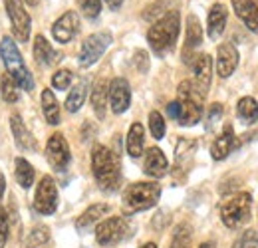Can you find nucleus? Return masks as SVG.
Masks as SVG:
<instances>
[{
  "label": "nucleus",
  "mask_w": 258,
  "mask_h": 248,
  "mask_svg": "<svg viewBox=\"0 0 258 248\" xmlns=\"http://www.w3.org/2000/svg\"><path fill=\"white\" fill-rule=\"evenodd\" d=\"M179 28H181V18H179L177 10H169L167 14H163L147 32V40H149L151 50L157 56L169 54L175 48V42L179 38Z\"/></svg>",
  "instance_id": "1"
},
{
  "label": "nucleus",
  "mask_w": 258,
  "mask_h": 248,
  "mask_svg": "<svg viewBox=\"0 0 258 248\" xmlns=\"http://www.w3.org/2000/svg\"><path fill=\"white\" fill-rule=\"evenodd\" d=\"M92 171L101 191H115L119 185V161L105 145H96L92 151Z\"/></svg>",
  "instance_id": "2"
},
{
  "label": "nucleus",
  "mask_w": 258,
  "mask_h": 248,
  "mask_svg": "<svg viewBox=\"0 0 258 248\" xmlns=\"http://www.w3.org/2000/svg\"><path fill=\"white\" fill-rule=\"evenodd\" d=\"M0 58L6 66V72L8 76L16 82L18 88L26 90V92H32L34 90V80L26 68V64L22 60V54L18 50V46L12 42V38L4 36L2 42H0Z\"/></svg>",
  "instance_id": "3"
},
{
  "label": "nucleus",
  "mask_w": 258,
  "mask_h": 248,
  "mask_svg": "<svg viewBox=\"0 0 258 248\" xmlns=\"http://www.w3.org/2000/svg\"><path fill=\"white\" fill-rule=\"evenodd\" d=\"M203 99H205V95L199 92L195 82H191V80L181 82V86L177 90V103H179L177 121H179V125L191 127V125L201 121V117H203Z\"/></svg>",
  "instance_id": "4"
},
{
  "label": "nucleus",
  "mask_w": 258,
  "mask_h": 248,
  "mask_svg": "<svg viewBox=\"0 0 258 248\" xmlns=\"http://www.w3.org/2000/svg\"><path fill=\"white\" fill-rule=\"evenodd\" d=\"M161 197V185L157 183H133L123 193V207L127 213H141L153 209Z\"/></svg>",
  "instance_id": "5"
},
{
  "label": "nucleus",
  "mask_w": 258,
  "mask_h": 248,
  "mask_svg": "<svg viewBox=\"0 0 258 248\" xmlns=\"http://www.w3.org/2000/svg\"><path fill=\"white\" fill-rule=\"evenodd\" d=\"M250 207H252V195L250 193H236L228 197L221 205V218L226 228H238L242 222H246L250 217Z\"/></svg>",
  "instance_id": "6"
},
{
  "label": "nucleus",
  "mask_w": 258,
  "mask_h": 248,
  "mask_svg": "<svg viewBox=\"0 0 258 248\" xmlns=\"http://www.w3.org/2000/svg\"><path fill=\"white\" fill-rule=\"evenodd\" d=\"M111 42H113V36H111V32H107V30L96 32V34L88 36V38L84 40L82 48H80L78 64H80L82 68H90L92 64H96L97 60L103 56V52L111 46Z\"/></svg>",
  "instance_id": "7"
},
{
  "label": "nucleus",
  "mask_w": 258,
  "mask_h": 248,
  "mask_svg": "<svg viewBox=\"0 0 258 248\" xmlns=\"http://www.w3.org/2000/svg\"><path fill=\"white\" fill-rule=\"evenodd\" d=\"M129 234V224L123 217H111L105 218L97 224L96 228V240L99 246H113L121 242Z\"/></svg>",
  "instance_id": "8"
},
{
  "label": "nucleus",
  "mask_w": 258,
  "mask_h": 248,
  "mask_svg": "<svg viewBox=\"0 0 258 248\" xmlns=\"http://www.w3.org/2000/svg\"><path fill=\"white\" fill-rule=\"evenodd\" d=\"M34 207L40 215H54L58 209V189L50 175H44L42 181L38 183L36 197H34Z\"/></svg>",
  "instance_id": "9"
},
{
  "label": "nucleus",
  "mask_w": 258,
  "mask_h": 248,
  "mask_svg": "<svg viewBox=\"0 0 258 248\" xmlns=\"http://www.w3.org/2000/svg\"><path fill=\"white\" fill-rule=\"evenodd\" d=\"M4 6H6V12H8V18L12 22V30L14 36L20 40V42H26L28 36H30V14L26 12L22 0H4Z\"/></svg>",
  "instance_id": "10"
},
{
  "label": "nucleus",
  "mask_w": 258,
  "mask_h": 248,
  "mask_svg": "<svg viewBox=\"0 0 258 248\" xmlns=\"http://www.w3.org/2000/svg\"><path fill=\"white\" fill-rule=\"evenodd\" d=\"M46 159L48 163L52 165V169L56 171H66V167L70 165V147H68V141L62 133H54L50 139H48V145H46Z\"/></svg>",
  "instance_id": "11"
},
{
  "label": "nucleus",
  "mask_w": 258,
  "mask_h": 248,
  "mask_svg": "<svg viewBox=\"0 0 258 248\" xmlns=\"http://www.w3.org/2000/svg\"><path fill=\"white\" fill-rule=\"evenodd\" d=\"M80 32V18L74 10L64 12L52 26V36L56 38V42L60 44H68L76 38V34Z\"/></svg>",
  "instance_id": "12"
},
{
  "label": "nucleus",
  "mask_w": 258,
  "mask_h": 248,
  "mask_svg": "<svg viewBox=\"0 0 258 248\" xmlns=\"http://www.w3.org/2000/svg\"><path fill=\"white\" fill-rule=\"evenodd\" d=\"M131 103V88L125 78H115L109 82V105L113 113L127 111Z\"/></svg>",
  "instance_id": "13"
},
{
  "label": "nucleus",
  "mask_w": 258,
  "mask_h": 248,
  "mask_svg": "<svg viewBox=\"0 0 258 248\" xmlns=\"http://www.w3.org/2000/svg\"><path fill=\"white\" fill-rule=\"evenodd\" d=\"M195 72V86L199 88V92L207 95V90L211 86V72H213V62L209 54H199L195 56V60H189Z\"/></svg>",
  "instance_id": "14"
},
{
  "label": "nucleus",
  "mask_w": 258,
  "mask_h": 248,
  "mask_svg": "<svg viewBox=\"0 0 258 248\" xmlns=\"http://www.w3.org/2000/svg\"><path fill=\"white\" fill-rule=\"evenodd\" d=\"M238 66V50L230 44V42H225L219 46L217 50V72L221 78H228L234 74Z\"/></svg>",
  "instance_id": "15"
},
{
  "label": "nucleus",
  "mask_w": 258,
  "mask_h": 248,
  "mask_svg": "<svg viewBox=\"0 0 258 248\" xmlns=\"http://www.w3.org/2000/svg\"><path fill=\"white\" fill-rule=\"evenodd\" d=\"M236 147V135H234V129H232V125L226 123L225 129H223V133L213 141V145H211V157L215 159V161H223L226 157L232 153V149Z\"/></svg>",
  "instance_id": "16"
},
{
  "label": "nucleus",
  "mask_w": 258,
  "mask_h": 248,
  "mask_svg": "<svg viewBox=\"0 0 258 248\" xmlns=\"http://www.w3.org/2000/svg\"><path fill=\"white\" fill-rule=\"evenodd\" d=\"M145 173L153 179H161L167 175L169 171V161L159 147H151L147 153H145V165H143Z\"/></svg>",
  "instance_id": "17"
},
{
  "label": "nucleus",
  "mask_w": 258,
  "mask_h": 248,
  "mask_svg": "<svg viewBox=\"0 0 258 248\" xmlns=\"http://www.w3.org/2000/svg\"><path fill=\"white\" fill-rule=\"evenodd\" d=\"M232 8L248 30L258 32V0H232Z\"/></svg>",
  "instance_id": "18"
},
{
  "label": "nucleus",
  "mask_w": 258,
  "mask_h": 248,
  "mask_svg": "<svg viewBox=\"0 0 258 248\" xmlns=\"http://www.w3.org/2000/svg\"><path fill=\"white\" fill-rule=\"evenodd\" d=\"M10 127H12V133H14V141L22 151H36V147H38L36 139L32 137V133L28 131V127L24 125L22 117L18 113H14L10 117Z\"/></svg>",
  "instance_id": "19"
},
{
  "label": "nucleus",
  "mask_w": 258,
  "mask_h": 248,
  "mask_svg": "<svg viewBox=\"0 0 258 248\" xmlns=\"http://www.w3.org/2000/svg\"><path fill=\"white\" fill-rule=\"evenodd\" d=\"M107 213H109V205H105V203L92 205L90 209H86V211L82 213V217L76 220V228H78L80 232H86V230H90L96 222H99L101 217H105Z\"/></svg>",
  "instance_id": "20"
},
{
  "label": "nucleus",
  "mask_w": 258,
  "mask_h": 248,
  "mask_svg": "<svg viewBox=\"0 0 258 248\" xmlns=\"http://www.w3.org/2000/svg\"><path fill=\"white\" fill-rule=\"evenodd\" d=\"M34 58L40 66H54L60 60V54L52 48V44L44 36H36V40H34Z\"/></svg>",
  "instance_id": "21"
},
{
  "label": "nucleus",
  "mask_w": 258,
  "mask_h": 248,
  "mask_svg": "<svg viewBox=\"0 0 258 248\" xmlns=\"http://www.w3.org/2000/svg\"><path fill=\"white\" fill-rule=\"evenodd\" d=\"M226 18H228V12H226V8L223 6V4H215V6H211V10H209V20H207L211 40H217V38L225 32Z\"/></svg>",
  "instance_id": "22"
},
{
  "label": "nucleus",
  "mask_w": 258,
  "mask_h": 248,
  "mask_svg": "<svg viewBox=\"0 0 258 248\" xmlns=\"http://www.w3.org/2000/svg\"><path fill=\"white\" fill-rule=\"evenodd\" d=\"M107 97H109V86L105 80L96 82L94 90H92V107L96 111L97 119L105 117V107H107Z\"/></svg>",
  "instance_id": "23"
},
{
  "label": "nucleus",
  "mask_w": 258,
  "mask_h": 248,
  "mask_svg": "<svg viewBox=\"0 0 258 248\" xmlns=\"http://www.w3.org/2000/svg\"><path fill=\"white\" fill-rule=\"evenodd\" d=\"M143 143H145V129L141 123H133L127 133V153L133 159L143 155Z\"/></svg>",
  "instance_id": "24"
},
{
  "label": "nucleus",
  "mask_w": 258,
  "mask_h": 248,
  "mask_svg": "<svg viewBox=\"0 0 258 248\" xmlns=\"http://www.w3.org/2000/svg\"><path fill=\"white\" fill-rule=\"evenodd\" d=\"M42 111H44V117L50 125L60 123V105H58V99H56L52 90L42 92Z\"/></svg>",
  "instance_id": "25"
},
{
  "label": "nucleus",
  "mask_w": 258,
  "mask_h": 248,
  "mask_svg": "<svg viewBox=\"0 0 258 248\" xmlns=\"http://www.w3.org/2000/svg\"><path fill=\"white\" fill-rule=\"evenodd\" d=\"M236 115L242 123L252 125L258 121V103L254 97H242L236 105Z\"/></svg>",
  "instance_id": "26"
},
{
  "label": "nucleus",
  "mask_w": 258,
  "mask_h": 248,
  "mask_svg": "<svg viewBox=\"0 0 258 248\" xmlns=\"http://www.w3.org/2000/svg\"><path fill=\"white\" fill-rule=\"evenodd\" d=\"M86 95H88V82H86V80H80V82L70 90L68 97H66V109H68L70 113H76V111L84 105Z\"/></svg>",
  "instance_id": "27"
},
{
  "label": "nucleus",
  "mask_w": 258,
  "mask_h": 248,
  "mask_svg": "<svg viewBox=\"0 0 258 248\" xmlns=\"http://www.w3.org/2000/svg\"><path fill=\"white\" fill-rule=\"evenodd\" d=\"M203 42V28L199 24V18L191 14L187 18V34H185V54L191 52L195 48H199Z\"/></svg>",
  "instance_id": "28"
},
{
  "label": "nucleus",
  "mask_w": 258,
  "mask_h": 248,
  "mask_svg": "<svg viewBox=\"0 0 258 248\" xmlns=\"http://www.w3.org/2000/svg\"><path fill=\"white\" fill-rule=\"evenodd\" d=\"M14 175H16V181L22 189H30L34 185V167L22 157H18L14 161Z\"/></svg>",
  "instance_id": "29"
},
{
  "label": "nucleus",
  "mask_w": 258,
  "mask_h": 248,
  "mask_svg": "<svg viewBox=\"0 0 258 248\" xmlns=\"http://www.w3.org/2000/svg\"><path fill=\"white\" fill-rule=\"evenodd\" d=\"M197 149V143L195 141H189V139H181L179 145H177V169H185L189 171L187 167L191 165L193 161V153Z\"/></svg>",
  "instance_id": "30"
},
{
  "label": "nucleus",
  "mask_w": 258,
  "mask_h": 248,
  "mask_svg": "<svg viewBox=\"0 0 258 248\" xmlns=\"http://www.w3.org/2000/svg\"><path fill=\"white\" fill-rule=\"evenodd\" d=\"M191 224H187V222H183V224H179L177 228H175V232H173V240H171V248H187L189 246V242H191Z\"/></svg>",
  "instance_id": "31"
},
{
  "label": "nucleus",
  "mask_w": 258,
  "mask_h": 248,
  "mask_svg": "<svg viewBox=\"0 0 258 248\" xmlns=\"http://www.w3.org/2000/svg\"><path fill=\"white\" fill-rule=\"evenodd\" d=\"M48 238H50V230H48V226H44V224L34 226L32 232H30V234H28V238H26V248L42 246V244H46V242H48Z\"/></svg>",
  "instance_id": "32"
},
{
  "label": "nucleus",
  "mask_w": 258,
  "mask_h": 248,
  "mask_svg": "<svg viewBox=\"0 0 258 248\" xmlns=\"http://www.w3.org/2000/svg\"><path fill=\"white\" fill-rule=\"evenodd\" d=\"M0 90H2L4 101H8V103L18 101V86H16V82H14L8 74H4V76L0 78Z\"/></svg>",
  "instance_id": "33"
},
{
  "label": "nucleus",
  "mask_w": 258,
  "mask_h": 248,
  "mask_svg": "<svg viewBox=\"0 0 258 248\" xmlns=\"http://www.w3.org/2000/svg\"><path fill=\"white\" fill-rule=\"evenodd\" d=\"M230 248H258V234L256 230H252V228H248V230H244L236 240H234V244Z\"/></svg>",
  "instance_id": "34"
},
{
  "label": "nucleus",
  "mask_w": 258,
  "mask_h": 248,
  "mask_svg": "<svg viewBox=\"0 0 258 248\" xmlns=\"http://www.w3.org/2000/svg\"><path fill=\"white\" fill-rule=\"evenodd\" d=\"M78 6L82 10V14L90 20H94L101 12V0H78Z\"/></svg>",
  "instance_id": "35"
},
{
  "label": "nucleus",
  "mask_w": 258,
  "mask_h": 248,
  "mask_svg": "<svg viewBox=\"0 0 258 248\" xmlns=\"http://www.w3.org/2000/svg\"><path fill=\"white\" fill-rule=\"evenodd\" d=\"M149 129H151V135L155 139H163V135H165V121H163V115L159 111H151L149 113Z\"/></svg>",
  "instance_id": "36"
},
{
  "label": "nucleus",
  "mask_w": 258,
  "mask_h": 248,
  "mask_svg": "<svg viewBox=\"0 0 258 248\" xmlns=\"http://www.w3.org/2000/svg\"><path fill=\"white\" fill-rule=\"evenodd\" d=\"M72 80H74V74H72L70 70H58V72L52 76V86H54L56 90H68L70 84H72Z\"/></svg>",
  "instance_id": "37"
},
{
  "label": "nucleus",
  "mask_w": 258,
  "mask_h": 248,
  "mask_svg": "<svg viewBox=\"0 0 258 248\" xmlns=\"http://www.w3.org/2000/svg\"><path fill=\"white\" fill-rule=\"evenodd\" d=\"M8 240V215L4 209H0V248Z\"/></svg>",
  "instance_id": "38"
},
{
  "label": "nucleus",
  "mask_w": 258,
  "mask_h": 248,
  "mask_svg": "<svg viewBox=\"0 0 258 248\" xmlns=\"http://www.w3.org/2000/svg\"><path fill=\"white\" fill-rule=\"evenodd\" d=\"M223 115V105L221 103H213V107L209 109V115H207V127L211 129L213 125L217 123V119Z\"/></svg>",
  "instance_id": "39"
},
{
  "label": "nucleus",
  "mask_w": 258,
  "mask_h": 248,
  "mask_svg": "<svg viewBox=\"0 0 258 248\" xmlns=\"http://www.w3.org/2000/svg\"><path fill=\"white\" fill-rule=\"evenodd\" d=\"M135 64H137L139 72H141V74H145V72L149 70V58H147V52L137 50V52H135Z\"/></svg>",
  "instance_id": "40"
},
{
  "label": "nucleus",
  "mask_w": 258,
  "mask_h": 248,
  "mask_svg": "<svg viewBox=\"0 0 258 248\" xmlns=\"http://www.w3.org/2000/svg\"><path fill=\"white\" fill-rule=\"evenodd\" d=\"M167 113H169V117H173V119L179 117V103H177V99L167 105Z\"/></svg>",
  "instance_id": "41"
},
{
  "label": "nucleus",
  "mask_w": 258,
  "mask_h": 248,
  "mask_svg": "<svg viewBox=\"0 0 258 248\" xmlns=\"http://www.w3.org/2000/svg\"><path fill=\"white\" fill-rule=\"evenodd\" d=\"M107 2V6L111 8V10H117L121 4H123V0H105Z\"/></svg>",
  "instance_id": "42"
},
{
  "label": "nucleus",
  "mask_w": 258,
  "mask_h": 248,
  "mask_svg": "<svg viewBox=\"0 0 258 248\" xmlns=\"http://www.w3.org/2000/svg\"><path fill=\"white\" fill-rule=\"evenodd\" d=\"M4 191H6V181H4V175L0 173V201H2V195H4Z\"/></svg>",
  "instance_id": "43"
},
{
  "label": "nucleus",
  "mask_w": 258,
  "mask_h": 248,
  "mask_svg": "<svg viewBox=\"0 0 258 248\" xmlns=\"http://www.w3.org/2000/svg\"><path fill=\"white\" fill-rule=\"evenodd\" d=\"M199 248H215V242H203Z\"/></svg>",
  "instance_id": "44"
},
{
  "label": "nucleus",
  "mask_w": 258,
  "mask_h": 248,
  "mask_svg": "<svg viewBox=\"0 0 258 248\" xmlns=\"http://www.w3.org/2000/svg\"><path fill=\"white\" fill-rule=\"evenodd\" d=\"M141 248H157V244L155 242H147V244H143Z\"/></svg>",
  "instance_id": "45"
},
{
  "label": "nucleus",
  "mask_w": 258,
  "mask_h": 248,
  "mask_svg": "<svg viewBox=\"0 0 258 248\" xmlns=\"http://www.w3.org/2000/svg\"><path fill=\"white\" fill-rule=\"evenodd\" d=\"M26 2H28L30 6H38V4H40V0H26Z\"/></svg>",
  "instance_id": "46"
}]
</instances>
